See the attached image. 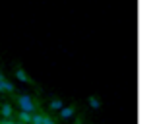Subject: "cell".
<instances>
[{
  "instance_id": "6da1fadb",
  "label": "cell",
  "mask_w": 153,
  "mask_h": 124,
  "mask_svg": "<svg viewBox=\"0 0 153 124\" xmlns=\"http://www.w3.org/2000/svg\"><path fill=\"white\" fill-rule=\"evenodd\" d=\"M18 103H19V107H22V111H25V113L35 111V103H33V99H31L29 95H19Z\"/></svg>"
},
{
  "instance_id": "7a4b0ae2",
  "label": "cell",
  "mask_w": 153,
  "mask_h": 124,
  "mask_svg": "<svg viewBox=\"0 0 153 124\" xmlns=\"http://www.w3.org/2000/svg\"><path fill=\"white\" fill-rule=\"evenodd\" d=\"M16 78L19 79V82H23V83H27V82H31V78L29 76L25 74V72L22 70V68H18V70H16Z\"/></svg>"
},
{
  "instance_id": "3957f363",
  "label": "cell",
  "mask_w": 153,
  "mask_h": 124,
  "mask_svg": "<svg viewBox=\"0 0 153 124\" xmlns=\"http://www.w3.org/2000/svg\"><path fill=\"white\" fill-rule=\"evenodd\" d=\"M58 113H60V117H62V118H70V117H74V109H72V107H62Z\"/></svg>"
},
{
  "instance_id": "277c9868",
  "label": "cell",
  "mask_w": 153,
  "mask_h": 124,
  "mask_svg": "<svg viewBox=\"0 0 153 124\" xmlns=\"http://www.w3.org/2000/svg\"><path fill=\"white\" fill-rule=\"evenodd\" d=\"M31 117H33V114H31V113H25V111H22V113H19V120L25 122V124L31 122Z\"/></svg>"
},
{
  "instance_id": "5b68a950",
  "label": "cell",
  "mask_w": 153,
  "mask_h": 124,
  "mask_svg": "<svg viewBox=\"0 0 153 124\" xmlns=\"http://www.w3.org/2000/svg\"><path fill=\"white\" fill-rule=\"evenodd\" d=\"M62 107H64V103L60 101V99H52V101H51V109H54V111H60Z\"/></svg>"
},
{
  "instance_id": "8992f818",
  "label": "cell",
  "mask_w": 153,
  "mask_h": 124,
  "mask_svg": "<svg viewBox=\"0 0 153 124\" xmlns=\"http://www.w3.org/2000/svg\"><path fill=\"white\" fill-rule=\"evenodd\" d=\"M89 105L93 107V109H99V107H101V103H99L97 97H93V95H91V97H89Z\"/></svg>"
},
{
  "instance_id": "52a82bcc",
  "label": "cell",
  "mask_w": 153,
  "mask_h": 124,
  "mask_svg": "<svg viewBox=\"0 0 153 124\" xmlns=\"http://www.w3.org/2000/svg\"><path fill=\"white\" fill-rule=\"evenodd\" d=\"M29 124H43V117L41 114H35V117H31V122Z\"/></svg>"
},
{
  "instance_id": "ba28073f",
  "label": "cell",
  "mask_w": 153,
  "mask_h": 124,
  "mask_svg": "<svg viewBox=\"0 0 153 124\" xmlns=\"http://www.w3.org/2000/svg\"><path fill=\"white\" fill-rule=\"evenodd\" d=\"M0 85H2V91H14V85H12V83H8V82H2Z\"/></svg>"
},
{
  "instance_id": "9c48e42d",
  "label": "cell",
  "mask_w": 153,
  "mask_h": 124,
  "mask_svg": "<svg viewBox=\"0 0 153 124\" xmlns=\"http://www.w3.org/2000/svg\"><path fill=\"white\" fill-rule=\"evenodd\" d=\"M2 114H4V117H10V114H12V105H4L2 107Z\"/></svg>"
},
{
  "instance_id": "30bf717a",
  "label": "cell",
  "mask_w": 153,
  "mask_h": 124,
  "mask_svg": "<svg viewBox=\"0 0 153 124\" xmlns=\"http://www.w3.org/2000/svg\"><path fill=\"white\" fill-rule=\"evenodd\" d=\"M41 117H43V124H54V120L51 117H47V114H41Z\"/></svg>"
},
{
  "instance_id": "8fae6325",
  "label": "cell",
  "mask_w": 153,
  "mask_h": 124,
  "mask_svg": "<svg viewBox=\"0 0 153 124\" xmlns=\"http://www.w3.org/2000/svg\"><path fill=\"white\" fill-rule=\"evenodd\" d=\"M2 82H6V78H4V74L0 72V83H2Z\"/></svg>"
},
{
  "instance_id": "7c38bea8",
  "label": "cell",
  "mask_w": 153,
  "mask_h": 124,
  "mask_svg": "<svg viewBox=\"0 0 153 124\" xmlns=\"http://www.w3.org/2000/svg\"><path fill=\"white\" fill-rule=\"evenodd\" d=\"M2 124H14V122H2Z\"/></svg>"
},
{
  "instance_id": "4fadbf2b",
  "label": "cell",
  "mask_w": 153,
  "mask_h": 124,
  "mask_svg": "<svg viewBox=\"0 0 153 124\" xmlns=\"http://www.w3.org/2000/svg\"><path fill=\"white\" fill-rule=\"evenodd\" d=\"M76 124H82V122H79V120H78V122H76Z\"/></svg>"
}]
</instances>
